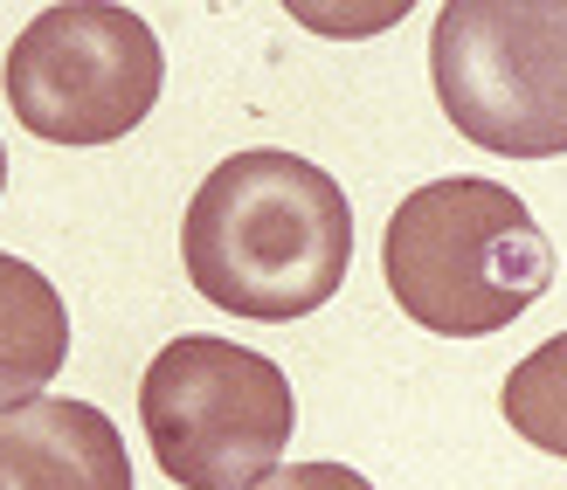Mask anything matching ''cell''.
<instances>
[{
  "instance_id": "cell-1",
  "label": "cell",
  "mask_w": 567,
  "mask_h": 490,
  "mask_svg": "<svg viewBox=\"0 0 567 490\" xmlns=\"http://www.w3.org/2000/svg\"><path fill=\"white\" fill-rule=\"evenodd\" d=\"M181 263L229 319H311L353 270V208L332 173L298 153H229L187 200Z\"/></svg>"
},
{
  "instance_id": "cell-2",
  "label": "cell",
  "mask_w": 567,
  "mask_h": 490,
  "mask_svg": "<svg viewBox=\"0 0 567 490\" xmlns=\"http://www.w3.org/2000/svg\"><path fill=\"white\" fill-rule=\"evenodd\" d=\"M381 270L394 304L436 338H485L554 291V242L533 208L477 173L415 187L388 215Z\"/></svg>"
},
{
  "instance_id": "cell-3",
  "label": "cell",
  "mask_w": 567,
  "mask_h": 490,
  "mask_svg": "<svg viewBox=\"0 0 567 490\" xmlns=\"http://www.w3.org/2000/svg\"><path fill=\"white\" fill-rule=\"evenodd\" d=\"M138 421L153 463L181 490H257L284 463L298 400L270 353L215 332H181L138 380Z\"/></svg>"
},
{
  "instance_id": "cell-4",
  "label": "cell",
  "mask_w": 567,
  "mask_h": 490,
  "mask_svg": "<svg viewBox=\"0 0 567 490\" xmlns=\"http://www.w3.org/2000/svg\"><path fill=\"white\" fill-rule=\"evenodd\" d=\"M430 76L471 146L567 153V0H450L430 28Z\"/></svg>"
},
{
  "instance_id": "cell-5",
  "label": "cell",
  "mask_w": 567,
  "mask_h": 490,
  "mask_svg": "<svg viewBox=\"0 0 567 490\" xmlns=\"http://www.w3.org/2000/svg\"><path fill=\"white\" fill-rule=\"evenodd\" d=\"M0 83H8L21 132L49 146H111L146 125V111L159 104L166 55L132 8L63 0L14 35Z\"/></svg>"
},
{
  "instance_id": "cell-6",
  "label": "cell",
  "mask_w": 567,
  "mask_h": 490,
  "mask_svg": "<svg viewBox=\"0 0 567 490\" xmlns=\"http://www.w3.org/2000/svg\"><path fill=\"white\" fill-rule=\"evenodd\" d=\"M0 490H132L118 421L55 394L0 415Z\"/></svg>"
},
{
  "instance_id": "cell-7",
  "label": "cell",
  "mask_w": 567,
  "mask_h": 490,
  "mask_svg": "<svg viewBox=\"0 0 567 490\" xmlns=\"http://www.w3.org/2000/svg\"><path fill=\"white\" fill-rule=\"evenodd\" d=\"M70 359V311L55 283L0 249V415L42 400V387Z\"/></svg>"
},
{
  "instance_id": "cell-8",
  "label": "cell",
  "mask_w": 567,
  "mask_h": 490,
  "mask_svg": "<svg viewBox=\"0 0 567 490\" xmlns=\"http://www.w3.org/2000/svg\"><path fill=\"white\" fill-rule=\"evenodd\" d=\"M505 428L526 436L533 449H547L567 463V332H554L547 345H533V353L505 373Z\"/></svg>"
},
{
  "instance_id": "cell-9",
  "label": "cell",
  "mask_w": 567,
  "mask_h": 490,
  "mask_svg": "<svg viewBox=\"0 0 567 490\" xmlns=\"http://www.w3.org/2000/svg\"><path fill=\"white\" fill-rule=\"evenodd\" d=\"M257 490H374V483H367L360 470H347V463H284Z\"/></svg>"
},
{
  "instance_id": "cell-10",
  "label": "cell",
  "mask_w": 567,
  "mask_h": 490,
  "mask_svg": "<svg viewBox=\"0 0 567 490\" xmlns=\"http://www.w3.org/2000/svg\"><path fill=\"white\" fill-rule=\"evenodd\" d=\"M0 187H8V146H0Z\"/></svg>"
}]
</instances>
